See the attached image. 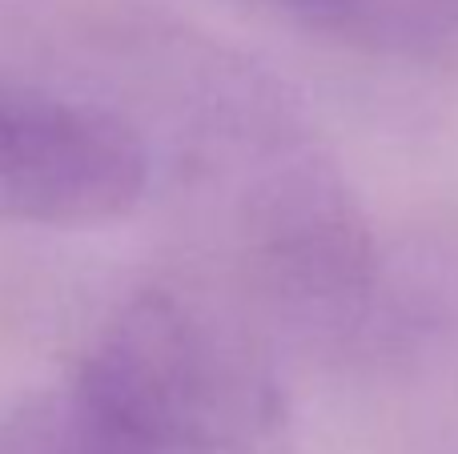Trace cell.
I'll use <instances>...</instances> for the list:
<instances>
[{"label": "cell", "mask_w": 458, "mask_h": 454, "mask_svg": "<svg viewBox=\"0 0 458 454\" xmlns=\"http://www.w3.org/2000/svg\"><path fill=\"white\" fill-rule=\"evenodd\" d=\"M193 165L253 278L290 310L338 318L370 294L374 241L342 169L269 80L217 64Z\"/></svg>", "instance_id": "cell-1"}, {"label": "cell", "mask_w": 458, "mask_h": 454, "mask_svg": "<svg viewBox=\"0 0 458 454\" xmlns=\"http://www.w3.org/2000/svg\"><path fill=\"white\" fill-rule=\"evenodd\" d=\"M69 394L153 454H282L290 426L266 346L209 298L169 286L97 326Z\"/></svg>", "instance_id": "cell-2"}, {"label": "cell", "mask_w": 458, "mask_h": 454, "mask_svg": "<svg viewBox=\"0 0 458 454\" xmlns=\"http://www.w3.org/2000/svg\"><path fill=\"white\" fill-rule=\"evenodd\" d=\"M145 185L149 149L125 117L0 80V222H113Z\"/></svg>", "instance_id": "cell-3"}, {"label": "cell", "mask_w": 458, "mask_h": 454, "mask_svg": "<svg viewBox=\"0 0 458 454\" xmlns=\"http://www.w3.org/2000/svg\"><path fill=\"white\" fill-rule=\"evenodd\" d=\"M0 454H153L85 410L64 386L56 399H40L0 434Z\"/></svg>", "instance_id": "cell-4"}, {"label": "cell", "mask_w": 458, "mask_h": 454, "mask_svg": "<svg viewBox=\"0 0 458 454\" xmlns=\"http://www.w3.org/2000/svg\"><path fill=\"white\" fill-rule=\"evenodd\" d=\"M261 8L290 16L298 24L310 29H326V32H354L366 21V0H253Z\"/></svg>", "instance_id": "cell-5"}]
</instances>
